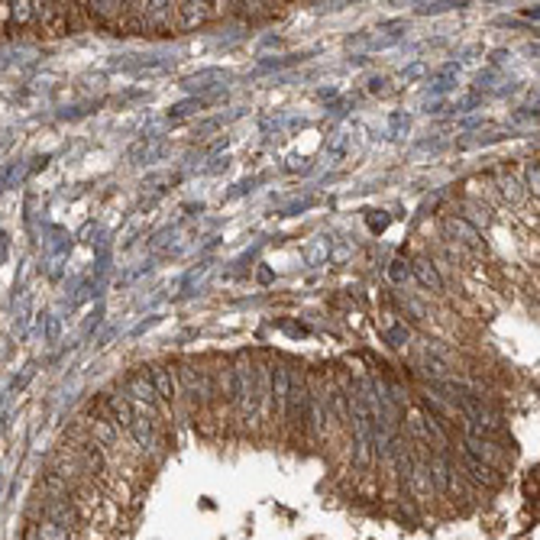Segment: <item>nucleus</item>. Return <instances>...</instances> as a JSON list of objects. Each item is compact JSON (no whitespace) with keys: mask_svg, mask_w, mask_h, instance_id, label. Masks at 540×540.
I'll use <instances>...</instances> for the list:
<instances>
[{"mask_svg":"<svg viewBox=\"0 0 540 540\" xmlns=\"http://www.w3.org/2000/svg\"><path fill=\"white\" fill-rule=\"evenodd\" d=\"M149 369V379L152 385H156V395L158 402H162V408H166V414H185V408H181V392H178V375H175V362H152Z\"/></svg>","mask_w":540,"mask_h":540,"instance_id":"nucleus-1","label":"nucleus"},{"mask_svg":"<svg viewBox=\"0 0 540 540\" xmlns=\"http://www.w3.org/2000/svg\"><path fill=\"white\" fill-rule=\"evenodd\" d=\"M460 443H463V453L473 456V460L485 463V466L498 469L502 473L504 466H508V450H504V443H498L495 437H479V433H466L460 431Z\"/></svg>","mask_w":540,"mask_h":540,"instance_id":"nucleus-2","label":"nucleus"},{"mask_svg":"<svg viewBox=\"0 0 540 540\" xmlns=\"http://www.w3.org/2000/svg\"><path fill=\"white\" fill-rule=\"evenodd\" d=\"M117 389H120L123 395L130 398V402L146 404V408L158 411V414H166V408H162V402H158L156 385H152L149 369H146V366H139V369H133V372H127V379H123V382L117 385Z\"/></svg>","mask_w":540,"mask_h":540,"instance_id":"nucleus-3","label":"nucleus"},{"mask_svg":"<svg viewBox=\"0 0 540 540\" xmlns=\"http://www.w3.org/2000/svg\"><path fill=\"white\" fill-rule=\"evenodd\" d=\"M230 4H198V0H188V4H175V29L188 33V29H198L204 23H210L217 14H227Z\"/></svg>","mask_w":540,"mask_h":540,"instance_id":"nucleus-4","label":"nucleus"},{"mask_svg":"<svg viewBox=\"0 0 540 540\" xmlns=\"http://www.w3.org/2000/svg\"><path fill=\"white\" fill-rule=\"evenodd\" d=\"M146 36H175V4L168 0H146L143 10Z\"/></svg>","mask_w":540,"mask_h":540,"instance_id":"nucleus-5","label":"nucleus"},{"mask_svg":"<svg viewBox=\"0 0 540 540\" xmlns=\"http://www.w3.org/2000/svg\"><path fill=\"white\" fill-rule=\"evenodd\" d=\"M404 495L414 498L418 504H427L437 498V489H433V479H431V469H427L424 456H414V469L408 475V485H404Z\"/></svg>","mask_w":540,"mask_h":540,"instance_id":"nucleus-6","label":"nucleus"},{"mask_svg":"<svg viewBox=\"0 0 540 540\" xmlns=\"http://www.w3.org/2000/svg\"><path fill=\"white\" fill-rule=\"evenodd\" d=\"M411 272L418 275V281L424 285V289H431V291H443V279L437 275V269H433V262L431 260H418L414 266H411Z\"/></svg>","mask_w":540,"mask_h":540,"instance_id":"nucleus-7","label":"nucleus"},{"mask_svg":"<svg viewBox=\"0 0 540 540\" xmlns=\"http://www.w3.org/2000/svg\"><path fill=\"white\" fill-rule=\"evenodd\" d=\"M447 227L456 233V237H463V243H469V246L479 243V230H475V227H469L466 220H447Z\"/></svg>","mask_w":540,"mask_h":540,"instance_id":"nucleus-8","label":"nucleus"},{"mask_svg":"<svg viewBox=\"0 0 540 540\" xmlns=\"http://www.w3.org/2000/svg\"><path fill=\"white\" fill-rule=\"evenodd\" d=\"M424 366H427V372H431V375H437V379H440V375H447V372H450V366H447V362H443V360H437V356H431V353L424 356Z\"/></svg>","mask_w":540,"mask_h":540,"instance_id":"nucleus-9","label":"nucleus"},{"mask_svg":"<svg viewBox=\"0 0 540 540\" xmlns=\"http://www.w3.org/2000/svg\"><path fill=\"white\" fill-rule=\"evenodd\" d=\"M392 279H395V281H408L411 279V262L408 260L392 262Z\"/></svg>","mask_w":540,"mask_h":540,"instance_id":"nucleus-10","label":"nucleus"},{"mask_svg":"<svg viewBox=\"0 0 540 540\" xmlns=\"http://www.w3.org/2000/svg\"><path fill=\"white\" fill-rule=\"evenodd\" d=\"M385 340H389L392 346H404V340H408V331H404V327H389V331H385Z\"/></svg>","mask_w":540,"mask_h":540,"instance_id":"nucleus-11","label":"nucleus"},{"mask_svg":"<svg viewBox=\"0 0 540 540\" xmlns=\"http://www.w3.org/2000/svg\"><path fill=\"white\" fill-rule=\"evenodd\" d=\"M191 107H201V101H188V104H175V107H172V117H185V114H191Z\"/></svg>","mask_w":540,"mask_h":540,"instance_id":"nucleus-12","label":"nucleus"}]
</instances>
